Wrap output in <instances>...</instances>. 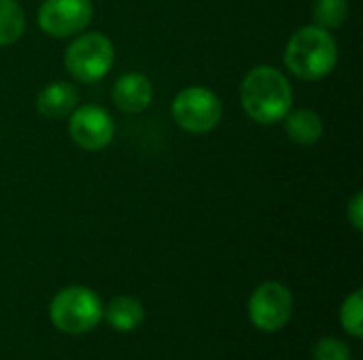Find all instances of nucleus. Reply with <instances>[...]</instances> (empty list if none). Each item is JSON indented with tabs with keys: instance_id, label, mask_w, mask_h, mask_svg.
I'll return each instance as SVG.
<instances>
[{
	"instance_id": "obj_12",
	"label": "nucleus",
	"mask_w": 363,
	"mask_h": 360,
	"mask_svg": "<svg viewBox=\"0 0 363 360\" xmlns=\"http://www.w3.org/2000/svg\"><path fill=\"white\" fill-rule=\"evenodd\" d=\"M102 316L108 320V325L113 329L128 333V331H134L145 320V308L138 299L121 295L108 303V308L104 310Z\"/></svg>"
},
{
	"instance_id": "obj_17",
	"label": "nucleus",
	"mask_w": 363,
	"mask_h": 360,
	"mask_svg": "<svg viewBox=\"0 0 363 360\" xmlns=\"http://www.w3.org/2000/svg\"><path fill=\"white\" fill-rule=\"evenodd\" d=\"M347 219H349V223H351L357 231H362L363 229V195L362 193H355V195H353V199L349 202V206H347Z\"/></svg>"
},
{
	"instance_id": "obj_16",
	"label": "nucleus",
	"mask_w": 363,
	"mask_h": 360,
	"mask_svg": "<svg viewBox=\"0 0 363 360\" xmlns=\"http://www.w3.org/2000/svg\"><path fill=\"white\" fill-rule=\"evenodd\" d=\"M313 356L315 360H351V352H349L347 344H342L340 339L325 337L315 346Z\"/></svg>"
},
{
	"instance_id": "obj_7",
	"label": "nucleus",
	"mask_w": 363,
	"mask_h": 360,
	"mask_svg": "<svg viewBox=\"0 0 363 360\" xmlns=\"http://www.w3.org/2000/svg\"><path fill=\"white\" fill-rule=\"evenodd\" d=\"M91 17V0H45L36 13L40 30L53 38H68L83 32Z\"/></svg>"
},
{
	"instance_id": "obj_11",
	"label": "nucleus",
	"mask_w": 363,
	"mask_h": 360,
	"mask_svg": "<svg viewBox=\"0 0 363 360\" xmlns=\"http://www.w3.org/2000/svg\"><path fill=\"white\" fill-rule=\"evenodd\" d=\"M283 121L287 138L296 144L313 146L323 136V121L313 108H291Z\"/></svg>"
},
{
	"instance_id": "obj_5",
	"label": "nucleus",
	"mask_w": 363,
	"mask_h": 360,
	"mask_svg": "<svg viewBox=\"0 0 363 360\" xmlns=\"http://www.w3.org/2000/svg\"><path fill=\"white\" fill-rule=\"evenodd\" d=\"M170 112L181 129L189 134H208L219 125L223 117V106L211 89L194 85L177 93Z\"/></svg>"
},
{
	"instance_id": "obj_14",
	"label": "nucleus",
	"mask_w": 363,
	"mask_h": 360,
	"mask_svg": "<svg viewBox=\"0 0 363 360\" xmlns=\"http://www.w3.org/2000/svg\"><path fill=\"white\" fill-rule=\"evenodd\" d=\"M349 17V0H315L313 21L323 30L340 28Z\"/></svg>"
},
{
	"instance_id": "obj_8",
	"label": "nucleus",
	"mask_w": 363,
	"mask_h": 360,
	"mask_svg": "<svg viewBox=\"0 0 363 360\" xmlns=\"http://www.w3.org/2000/svg\"><path fill=\"white\" fill-rule=\"evenodd\" d=\"M68 134L83 151H102L113 142L115 123L113 117L96 104L77 106L68 119Z\"/></svg>"
},
{
	"instance_id": "obj_3",
	"label": "nucleus",
	"mask_w": 363,
	"mask_h": 360,
	"mask_svg": "<svg viewBox=\"0 0 363 360\" xmlns=\"http://www.w3.org/2000/svg\"><path fill=\"white\" fill-rule=\"evenodd\" d=\"M104 308L100 297L85 286H68L60 291L49 308L55 329L68 335H83L102 320Z\"/></svg>"
},
{
	"instance_id": "obj_1",
	"label": "nucleus",
	"mask_w": 363,
	"mask_h": 360,
	"mask_svg": "<svg viewBox=\"0 0 363 360\" xmlns=\"http://www.w3.org/2000/svg\"><path fill=\"white\" fill-rule=\"evenodd\" d=\"M240 102L245 112L259 125H274L294 108V91L287 76L268 64L247 72L240 85Z\"/></svg>"
},
{
	"instance_id": "obj_6",
	"label": "nucleus",
	"mask_w": 363,
	"mask_h": 360,
	"mask_svg": "<svg viewBox=\"0 0 363 360\" xmlns=\"http://www.w3.org/2000/svg\"><path fill=\"white\" fill-rule=\"evenodd\" d=\"M294 314V297L289 289L281 282L259 284L249 299L251 323L266 333L283 329Z\"/></svg>"
},
{
	"instance_id": "obj_10",
	"label": "nucleus",
	"mask_w": 363,
	"mask_h": 360,
	"mask_svg": "<svg viewBox=\"0 0 363 360\" xmlns=\"http://www.w3.org/2000/svg\"><path fill=\"white\" fill-rule=\"evenodd\" d=\"M79 104V91L72 83L53 81L40 89L36 95V110L47 119H62L68 117Z\"/></svg>"
},
{
	"instance_id": "obj_13",
	"label": "nucleus",
	"mask_w": 363,
	"mask_h": 360,
	"mask_svg": "<svg viewBox=\"0 0 363 360\" xmlns=\"http://www.w3.org/2000/svg\"><path fill=\"white\" fill-rule=\"evenodd\" d=\"M26 30V13L17 0H0V47L13 45Z\"/></svg>"
},
{
	"instance_id": "obj_2",
	"label": "nucleus",
	"mask_w": 363,
	"mask_h": 360,
	"mask_svg": "<svg viewBox=\"0 0 363 360\" xmlns=\"http://www.w3.org/2000/svg\"><path fill=\"white\" fill-rule=\"evenodd\" d=\"M338 64V45L330 30L304 25L291 34L285 47V66L302 81H321Z\"/></svg>"
},
{
	"instance_id": "obj_4",
	"label": "nucleus",
	"mask_w": 363,
	"mask_h": 360,
	"mask_svg": "<svg viewBox=\"0 0 363 360\" xmlns=\"http://www.w3.org/2000/svg\"><path fill=\"white\" fill-rule=\"evenodd\" d=\"M115 62V47L102 32H85L77 36L64 55L66 70L79 83L102 81Z\"/></svg>"
},
{
	"instance_id": "obj_15",
	"label": "nucleus",
	"mask_w": 363,
	"mask_h": 360,
	"mask_svg": "<svg viewBox=\"0 0 363 360\" xmlns=\"http://www.w3.org/2000/svg\"><path fill=\"white\" fill-rule=\"evenodd\" d=\"M340 323L342 327L353 335V337H362L363 335V293L355 291L353 295H349L340 308Z\"/></svg>"
},
{
	"instance_id": "obj_9",
	"label": "nucleus",
	"mask_w": 363,
	"mask_h": 360,
	"mask_svg": "<svg viewBox=\"0 0 363 360\" xmlns=\"http://www.w3.org/2000/svg\"><path fill=\"white\" fill-rule=\"evenodd\" d=\"M113 102L123 112H143L153 102V85L140 72H125L113 85Z\"/></svg>"
}]
</instances>
